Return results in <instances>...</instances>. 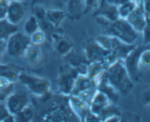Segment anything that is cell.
Returning <instances> with one entry per match:
<instances>
[{"label": "cell", "mask_w": 150, "mask_h": 122, "mask_svg": "<svg viewBox=\"0 0 150 122\" xmlns=\"http://www.w3.org/2000/svg\"><path fill=\"white\" fill-rule=\"evenodd\" d=\"M42 102L46 104V107L42 110L40 117L45 121H70L78 118L70 107L69 96L59 93L55 96L51 94V91L40 97Z\"/></svg>", "instance_id": "obj_1"}, {"label": "cell", "mask_w": 150, "mask_h": 122, "mask_svg": "<svg viewBox=\"0 0 150 122\" xmlns=\"http://www.w3.org/2000/svg\"><path fill=\"white\" fill-rule=\"evenodd\" d=\"M98 81L110 84L123 95H127L134 87L133 81L127 73L123 60H118L108 66Z\"/></svg>", "instance_id": "obj_2"}, {"label": "cell", "mask_w": 150, "mask_h": 122, "mask_svg": "<svg viewBox=\"0 0 150 122\" xmlns=\"http://www.w3.org/2000/svg\"><path fill=\"white\" fill-rule=\"evenodd\" d=\"M95 19L102 28L104 35L115 37L127 44H134L138 39L139 32L126 19L120 18L114 21H109L100 16H95Z\"/></svg>", "instance_id": "obj_3"}, {"label": "cell", "mask_w": 150, "mask_h": 122, "mask_svg": "<svg viewBox=\"0 0 150 122\" xmlns=\"http://www.w3.org/2000/svg\"><path fill=\"white\" fill-rule=\"evenodd\" d=\"M18 82L26 86L32 94L38 97L42 96L51 91V82L48 79L29 74L25 71L19 75Z\"/></svg>", "instance_id": "obj_4"}, {"label": "cell", "mask_w": 150, "mask_h": 122, "mask_svg": "<svg viewBox=\"0 0 150 122\" xmlns=\"http://www.w3.org/2000/svg\"><path fill=\"white\" fill-rule=\"evenodd\" d=\"M79 74L80 73L77 69L67 63L64 66H62L57 80L59 93L70 96Z\"/></svg>", "instance_id": "obj_5"}, {"label": "cell", "mask_w": 150, "mask_h": 122, "mask_svg": "<svg viewBox=\"0 0 150 122\" xmlns=\"http://www.w3.org/2000/svg\"><path fill=\"white\" fill-rule=\"evenodd\" d=\"M7 41V54L15 58L23 57L26 49L32 44L30 37L19 30L10 35Z\"/></svg>", "instance_id": "obj_6"}, {"label": "cell", "mask_w": 150, "mask_h": 122, "mask_svg": "<svg viewBox=\"0 0 150 122\" xmlns=\"http://www.w3.org/2000/svg\"><path fill=\"white\" fill-rule=\"evenodd\" d=\"M150 48V45H138L130 51L124 60L125 66L129 76L133 81H139L140 79L139 64L140 57L144 50Z\"/></svg>", "instance_id": "obj_7"}, {"label": "cell", "mask_w": 150, "mask_h": 122, "mask_svg": "<svg viewBox=\"0 0 150 122\" xmlns=\"http://www.w3.org/2000/svg\"><path fill=\"white\" fill-rule=\"evenodd\" d=\"M83 52L89 62H103L106 64V60L111 51L101 47L95 39L86 40L83 44Z\"/></svg>", "instance_id": "obj_8"}, {"label": "cell", "mask_w": 150, "mask_h": 122, "mask_svg": "<svg viewBox=\"0 0 150 122\" xmlns=\"http://www.w3.org/2000/svg\"><path fill=\"white\" fill-rule=\"evenodd\" d=\"M5 101L6 107L13 116H16L31 103L28 94L22 91L11 93Z\"/></svg>", "instance_id": "obj_9"}, {"label": "cell", "mask_w": 150, "mask_h": 122, "mask_svg": "<svg viewBox=\"0 0 150 122\" xmlns=\"http://www.w3.org/2000/svg\"><path fill=\"white\" fill-rule=\"evenodd\" d=\"M136 7L126 20L137 32H142L146 24V13L143 0H136Z\"/></svg>", "instance_id": "obj_10"}, {"label": "cell", "mask_w": 150, "mask_h": 122, "mask_svg": "<svg viewBox=\"0 0 150 122\" xmlns=\"http://www.w3.org/2000/svg\"><path fill=\"white\" fill-rule=\"evenodd\" d=\"M54 49L57 54L64 57L74 49L73 43L68 37L59 32H54L51 35Z\"/></svg>", "instance_id": "obj_11"}, {"label": "cell", "mask_w": 150, "mask_h": 122, "mask_svg": "<svg viewBox=\"0 0 150 122\" xmlns=\"http://www.w3.org/2000/svg\"><path fill=\"white\" fill-rule=\"evenodd\" d=\"M64 58L67 64L77 69L80 74H86L89 62L84 52L81 53L73 49Z\"/></svg>", "instance_id": "obj_12"}, {"label": "cell", "mask_w": 150, "mask_h": 122, "mask_svg": "<svg viewBox=\"0 0 150 122\" xmlns=\"http://www.w3.org/2000/svg\"><path fill=\"white\" fill-rule=\"evenodd\" d=\"M26 11V7L22 1H10L6 19L10 23L18 25L24 18Z\"/></svg>", "instance_id": "obj_13"}, {"label": "cell", "mask_w": 150, "mask_h": 122, "mask_svg": "<svg viewBox=\"0 0 150 122\" xmlns=\"http://www.w3.org/2000/svg\"><path fill=\"white\" fill-rule=\"evenodd\" d=\"M110 104L111 103L110 102L108 97L102 92L97 90L89 105V110L91 113H93L100 118L102 113Z\"/></svg>", "instance_id": "obj_14"}, {"label": "cell", "mask_w": 150, "mask_h": 122, "mask_svg": "<svg viewBox=\"0 0 150 122\" xmlns=\"http://www.w3.org/2000/svg\"><path fill=\"white\" fill-rule=\"evenodd\" d=\"M98 80L89 78L86 74H79L70 96H79L88 90L97 88Z\"/></svg>", "instance_id": "obj_15"}, {"label": "cell", "mask_w": 150, "mask_h": 122, "mask_svg": "<svg viewBox=\"0 0 150 122\" xmlns=\"http://www.w3.org/2000/svg\"><path fill=\"white\" fill-rule=\"evenodd\" d=\"M23 71H25L24 68L15 63L0 64V76L4 77L12 83L18 82L19 75Z\"/></svg>", "instance_id": "obj_16"}, {"label": "cell", "mask_w": 150, "mask_h": 122, "mask_svg": "<svg viewBox=\"0 0 150 122\" xmlns=\"http://www.w3.org/2000/svg\"><path fill=\"white\" fill-rule=\"evenodd\" d=\"M69 103L73 113L76 114L79 121H84L86 116L90 112L89 105L75 96H69Z\"/></svg>", "instance_id": "obj_17"}, {"label": "cell", "mask_w": 150, "mask_h": 122, "mask_svg": "<svg viewBox=\"0 0 150 122\" xmlns=\"http://www.w3.org/2000/svg\"><path fill=\"white\" fill-rule=\"evenodd\" d=\"M94 16H100L109 21H114L120 19L118 8L117 6L109 4L105 0L95 12Z\"/></svg>", "instance_id": "obj_18"}, {"label": "cell", "mask_w": 150, "mask_h": 122, "mask_svg": "<svg viewBox=\"0 0 150 122\" xmlns=\"http://www.w3.org/2000/svg\"><path fill=\"white\" fill-rule=\"evenodd\" d=\"M23 57L28 64L31 66H37L42 60V51L40 47V45L32 44L26 49Z\"/></svg>", "instance_id": "obj_19"}, {"label": "cell", "mask_w": 150, "mask_h": 122, "mask_svg": "<svg viewBox=\"0 0 150 122\" xmlns=\"http://www.w3.org/2000/svg\"><path fill=\"white\" fill-rule=\"evenodd\" d=\"M97 90L105 94L108 98L109 99L110 102L113 104H117L119 101V97H120V93L115 89L113 86H111L110 84L107 83L105 82H101L98 81V85H97Z\"/></svg>", "instance_id": "obj_20"}, {"label": "cell", "mask_w": 150, "mask_h": 122, "mask_svg": "<svg viewBox=\"0 0 150 122\" xmlns=\"http://www.w3.org/2000/svg\"><path fill=\"white\" fill-rule=\"evenodd\" d=\"M95 40L101 47L108 51H113L122 43V41L115 37L104 35V34L99 35Z\"/></svg>", "instance_id": "obj_21"}, {"label": "cell", "mask_w": 150, "mask_h": 122, "mask_svg": "<svg viewBox=\"0 0 150 122\" xmlns=\"http://www.w3.org/2000/svg\"><path fill=\"white\" fill-rule=\"evenodd\" d=\"M68 16V13L61 10H47L46 19L55 28L58 29L63 21Z\"/></svg>", "instance_id": "obj_22"}, {"label": "cell", "mask_w": 150, "mask_h": 122, "mask_svg": "<svg viewBox=\"0 0 150 122\" xmlns=\"http://www.w3.org/2000/svg\"><path fill=\"white\" fill-rule=\"evenodd\" d=\"M108 66L103 62H90L88 65L86 74L92 79H97L108 68Z\"/></svg>", "instance_id": "obj_23"}, {"label": "cell", "mask_w": 150, "mask_h": 122, "mask_svg": "<svg viewBox=\"0 0 150 122\" xmlns=\"http://www.w3.org/2000/svg\"><path fill=\"white\" fill-rule=\"evenodd\" d=\"M19 30L18 25L10 23L7 19L0 20V38L7 40L9 37Z\"/></svg>", "instance_id": "obj_24"}, {"label": "cell", "mask_w": 150, "mask_h": 122, "mask_svg": "<svg viewBox=\"0 0 150 122\" xmlns=\"http://www.w3.org/2000/svg\"><path fill=\"white\" fill-rule=\"evenodd\" d=\"M35 107L32 103L26 106L25 108L21 112H19L18 114L14 116L15 121H23V122H27L31 121L35 118Z\"/></svg>", "instance_id": "obj_25"}, {"label": "cell", "mask_w": 150, "mask_h": 122, "mask_svg": "<svg viewBox=\"0 0 150 122\" xmlns=\"http://www.w3.org/2000/svg\"><path fill=\"white\" fill-rule=\"evenodd\" d=\"M40 29V24L37 18L33 14L30 15L23 24L24 33L30 36L32 34Z\"/></svg>", "instance_id": "obj_26"}, {"label": "cell", "mask_w": 150, "mask_h": 122, "mask_svg": "<svg viewBox=\"0 0 150 122\" xmlns=\"http://www.w3.org/2000/svg\"><path fill=\"white\" fill-rule=\"evenodd\" d=\"M136 7V0H130L117 6L120 19H126Z\"/></svg>", "instance_id": "obj_27"}, {"label": "cell", "mask_w": 150, "mask_h": 122, "mask_svg": "<svg viewBox=\"0 0 150 122\" xmlns=\"http://www.w3.org/2000/svg\"><path fill=\"white\" fill-rule=\"evenodd\" d=\"M29 37H30L31 43L35 45H40V44H43L46 39L45 32L40 28L36 32H34L33 34H32Z\"/></svg>", "instance_id": "obj_28"}, {"label": "cell", "mask_w": 150, "mask_h": 122, "mask_svg": "<svg viewBox=\"0 0 150 122\" xmlns=\"http://www.w3.org/2000/svg\"><path fill=\"white\" fill-rule=\"evenodd\" d=\"M67 5H68V10L70 14L73 18H77L78 15L79 14L80 11V0H67Z\"/></svg>", "instance_id": "obj_29"}, {"label": "cell", "mask_w": 150, "mask_h": 122, "mask_svg": "<svg viewBox=\"0 0 150 122\" xmlns=\"http://www.w3.org/2000/svg\"><path fill=\"white\" fill-rule=\"evenodd\" d=\"M34 16L37 18L38 21L42 22V21L46 19V11L47 10L44 7L40 5H37L33 7Z\"/></svg>", "instance_id": "obj_30"}, {"label": "cell", "mask_w": 150, "mask_h": 122, "mask_svg": "<svg viewBox=\"0 0 150 122\" xmlns=\"http://www.w3.org/2000/svg\"><path fill=\"white\" fill-rule=\"evenodd\" d=\"M139 102L144 107L150 105V86L145 88L141 93L139 96Z\"/></svg>", "instance_id": "obj_31"}, {"label": "cell", "mask_w": 150, "mask_h": 122, "mask_svg": "<svg viewBox=\"0 0 150 122\" xmlns=\"http://www.w3.org/2000/svg\"><path fill=\"white\" fill-rule=\"evenodd\" d=\"M140 63L145 68H150V48L144 50L140 57Z\"/></svg>", "instance_id": "obj_32"}, {"label": "cell", "mask_w": 150, "mask_h": 122, "mask_svg": "<svg viewBox=\"0 0 150 122\" xmlns=\"http://www.w3.org/2000/svg\"><path fill=\"white\" fill-rule=\"evenodd\" d=\"M98 1L99 0H83V13H88L92 9L98 6Z\"/></svg>", "instance_id": "obj_33"}, {"label": "cell", "mask_w": 150, "mask_h": 122, "mask_svg": "<svg viewBox=\"0 0 150 122\" xmlns=\"http://www.w3.org/2000/svg\"><path fill=\"white\" fill-rule=\"evenodd\" d=\"M13 91H14V84L5 89H0V102L5 101L8 96L13 93Z\"/></svg>", "instance_id": "obj_34"}, {"label": "cell", "mask_w": 150, "mask_h": 122, "mask_svg": "<svg viewBox=\"0 0 150 122\" xmlns=\"http://www.w3.org/2000/svg\"><path fill=\"white\" fill-rule=\"evenodd\" d=\"M142 32H143L144 44L150 45V24L146 23Z\"/></svg>", "instance_id": "obj_35"}, {"label": "cell", "mask_w": 150, "mask_h": 122, "mask_svg": "<svg viewBox=\"0 0 150 122\" xmlns=\"http://www.w3.org/2000/svg\"><path fill=\"white\" fill-rule=\"evenodd\" d=\"M9 1H0V20L7 18Z\"/></svg>", "instance_id": "obj_36"}, {"label": "cell", "mask_w": 150, "mask_h": 122, "mask_svg": "<svg viewBox=\"0 0 150 122\" xmlns=\"http://www.w3.org/2000/svg\"><path fill=\"white\" fill-rule=\"evenodd\" d=\"M9 115H10V113L5 104H3V102H0V122H4V121Z\"/></svg>", "instance_id": "obj_37"}, {"label": "cell", "mask_w": 150, "mask_h": 122, "mask_svg": "<svg viewBox=\"0 0 150 122\" xmlns=\"http://www.w3.org/2000/svg\"><path fill=\"white\" fill-rule=\"evenodd\" d=\"M7 41L5 39H1L0 38V59L3 57L4 53L7 51Z\"/></svg>", "instance_id": "obj_38"}, {"label": "cell", "mask_w": 150, "mask_h": 122, "mask_svg": "<svg viewBox=\"0 0 150 122\" xmlns=\"http://www.w3.org/2000/svg\"><path fill=\"white\" fill-rule=\"evenodd\" d=\"M14 83H12L10 81L7 80L4 77L0 76V89H5V88H9L10 85H13Z\"/></svg>", "instance_id": "obj_39"}, {"label": "cell", "mask_w": 150, "mask_h": 122, "mask_svg": "<svg viewBox=\"0 0 150 122\" xmlns=\"http://www.w3.org/2000/svg\"><path fill=\"white\" fill-rule=\"evenodd\" d=\"M109 4H113V5H115V6H119L120 4H123V3L126 2L127 1H130V0H105Z\"/></svg>", "instance_id": "obj_40"}, {"label": "cell", "mask_w": 150, "mask_h": 122, "mask_svg": "<svg viewBox=\"0 0 150 122\" xmlns=\"http://www.w3.org/2000/svg\"><path fill=\"white\" fill-rule=\"evenodd\" d=\"M146 13V23L150 24V10L149 11L145 12Z\"/></svg>", "instance_id": "obj_41"}, {"label": "cell", "mask_w": 150, "mask_h": 122, "mask_svg": "<svg viewBox=\"0 0 150 122\" xmlns=\"http://www.w3.org/2000/svg\"><path fill=\"white\" fill-rule=\"evenodd\" d=\"M10 1H22L23 0H10Z\"/></svg>", "instance_id": "obj_42"}, {"label": "cell", "mask_w": 150, "mask_h": 122, "mask_svg": "<svg viewBox=\"0 0 150 122\" xmlns=\"http://www.w3.org/2000/svg\"><path fill=\"white\" fill-rule=\"evenodd\" d=\"M0 1H10V0H0Z\"/></svg>", "instance_id": "obj_43"}, {"label": "cell", "mask_w": 150, "mask_h": 122, "mask_svg": "<svg viewBox=\"0 0 150 122\" xmlns=\"http://www.w3.org/2000/svg\"><path fill=\"white\" fill-rule=\"evenodd\" d=\"M0 63H1V59H0Z\"/></svg>", "instance_id": "obj_44"}, {"label": "cell", "mask_w": 150, "mask_h": 122, "mask_svg": "<svg viewBox=\"0 0 150 122\" xmlns=\"http://www.w3.org/2000/svg\"><path fill=\"white\" fill-rule=\"evenodd\" d=\"M149 112H150V109H149Z\"/></svg>", "instance_id": "obj_45"}]
</instances>
